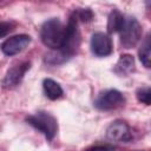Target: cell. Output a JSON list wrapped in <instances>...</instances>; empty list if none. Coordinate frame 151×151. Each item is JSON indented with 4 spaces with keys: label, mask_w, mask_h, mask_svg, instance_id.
Instances as JSON below:
<instances>
[{
    "label": "cell",
    "mask_w": 151,
    "mask_h": 151,
    "mask_svg": "<svg viewBox=\"0 0 151 151\" xmlns=\"http://www.w3.org/2000/svg\"><path fill=\"white\" fill-rule=\"evenodd\" d=\"M65 31L66 27L63 25V22L57 18H52L45 21L40 28L41 41L45 46L52 50H60L64 44Z\"/></svg>",
    "instance_id": "6da1fadb"
},
{
    "label": "cell",
    "mask_w": 151,
    "mask_h": 151,
    "mask_svg": "<svg viewBox=\"0 0 151 151\" xmlns=\"http://www.w3.org/2000/svg\"><path fill=\"white\" fill-rule=\"evenodd\" d=\"M26 122L33 126L35 130L40 131L48 140H52L58 131V123L57 119L48 112H37L31 114L26 118Z\"/></svg>",
    "instance_id": "7a4b0ae2"
},
{
    "label": "cell",
    "mask_w": 151,
    "mask_h": 151,
    "mask_svg": "<svg viewBox=\"0 0 151 151\" xmlns=\"http://www.w3.org/2000/svg\"><path fill=\"white\" fill-rule=\"evenodd\" d=\"M119 34L122 46L125 48H132L142 38V26L136 18L125 17Z\"/></svg>",
    "instance_id": "3957f363"
},
{
    "label": "cell",
    "mask_w": 151,
    "mask_h": 151,
    "mask_svg": "<svg viewBox=\"0 0 151 151\" xmlns=\"http://www.w3.org/2000/svg\"><path fill=\"white\" fill-rule=\"evenodd\" d=\"M65 27H66L65 39H64V44H63L60 51L66 57L71 58L72 55L76 54V52L79 47V42H80V35H79V31H78L77 18L74 14L71 15V18L68 19V22Z\"/></svg>",
    "instance_id": "277c9868"
},
{
    "label": "cell",
    "mask_w": 151,
    "mask_h": 151,
    "mask_svg": "<svg viewBox=\"0 0 151 151\" xmlns=\"http://www.w3.org/2000/svg\"><path fill=\"white\" fill-rule=\"evenodd\" d=\"M125 97L118 90H106L101 92L94 101V106L100 111H111L123 106Z\"/></svg>",
    "instance_id": "5b68a950"
},
{
    "label": "cell",
    "mask_w": 151,
    "mask_h": 151,
    "mask_svg": "<svg viewBox=\"0 0 151 151\" xmlns=\"http://www.w3.org/2000/svg\"><path fill=\"white\" fill-rule=\"evenodd\" d=\"M31 64L28 61H22L19 64L13 65L8 71L6 72V76L2 79V86L5 88H13L18 86L21 80L24 79L26 72L29 70Z\"/></svg>",
    "instance_id": "8992f818"
},
{
    "label": "cell",
    "mask_w": 151,
    "mask_h": 151,
    "mask_svg": "<svg viewBox=\"0 0 151 151\" xmlns=\"http://www.w3.org/2000/svg\"><path fill=\"white\" fill-rule=\"evenodd\" d=\"M31 44V37L27 34H17L9 37L1 44V51L6 55H15L22 52Z\"/></svg>",
    "instance_id": "52a82bcc"
},
{
    "label": "cell",
    "mask_w": 151,
    "mask_h": 151,
    "mask_svg": "<svg viewBox=\"0 0 151 151\" xmlns=\"http://www.w3.org/2000/svg\"><path fill=\"white\" fill-rule=\"evenodd\" d=\"M106 137L112 142H130L132 139V131L124 120H114L106 129Z\"/></svg>",
    "instance_id": "ba28073f"
},
{
    "label": "cell",
    "mask_w": 151,
    "mask_h": 151,
    "mask_svg": "<svg viewBox=\"0 0 151 151\" xmlns=\"http://www.w3.org/2000/svg\"><path fill=\"white\" fill-rule=\"evenodd\" d=\"M91 51L97 57H107L112 53L113 46L111 38L103 32H97L91 38Z\"/></svg>",
    "instance_id": "9c48e42d"
},
{
    "label": "cell",
    "mask_w": 151,
    "mask_h": 151,
    "mask_svg": "<svg viewBox=\"0 0 151 151\" xmlns=\"http://www.w3.org/2000/svg\"><path fill=\"white\" fill-rule=\"evenodd\" d=\"M134 70V59L131 54H122L114 66V73L120 77L129 76Z\"/></svg>",
    "instance_id": "30bf717a"
},
{
    "label": "cell",
    "mask_w": 151,
    "mask_h": 151,
    "mask_svg": "<svg viewBox=\"0 0 151 151\" xmlns=\"http://www.w3.org/2000/svg\"><path fill=\"white\" fill-rule=\"evenodd\" d=\"M42 87L45 91V94L47 96V98H50L51 100H57L63 96V88L61 86L53 79L51 78H46L42 81Z\"/></svg>",
    "instance_id": "8fae6325"
},
{
    "label": "cell",
    "mask_w": 151,
    "mask_h": 151,
    "mask_svg": "<svg viewBox=\"0 0 151 151\" xmlns=\"http://www.w3.org/2000/svg\"><path fill=\"white\" fill-rule=\"evenodd\" d=\"M124 19L125 17L117 9H113L109 18H107V32L109 33H116V32H119L122 26H123V22H124Z\"/></svg>",
    "instance_id": "7c38bea8"
},
{
    "label": "cell",
    "mask_w": 151,
    "mask_h": 151,
    "mask_svg": "<svg viewBox=\"0 0 151 151\" xmlns=\"http://www.w3.org/2000/svg\"><path fill=\"white\" fill-rule=\"evenodd\" d=\"M150 35H147L144 40V42L142 44V47L139 50V59L142 61V64L145 67H150V59H151V51H150Z\"/></svg>",
    "instance_id": "4fadbf2b"
},
{
    "label": "cell",
    "mask_w": 151,
    "mask_h": 151,
    "mask_svg": "<svg viewBox=\"0 0 151 151\" xmlns=\"http://www.w3.org/2000/svg\"><path fill=\"white\" fill-rule=\"evenodd\" d=\"M70 58L66 57L60 50H57L55 52H52L50 54L46 55V61L51 65H59V64H63L65 61H67Z\"/></svg>",
    "instance_id": "5bb4252c"
},
{
    "label": "cell",
    "mask_w": 151,
    "mask_h": 151,
    "mask_svg": "<svg viewBox=\"0 0 151 151\" xmlns=\"http://www.w3.org/2000/svg\"><path fill=\"white\" fill-rule=\"evenodd\" d=\"M136 96H137V99L140 103H143L145 105H150V103H151V90H150V87H147V86L146 87H140L137 91Z\"/></svg>",
    "instance_id": "9a60e30c"
},
{
    "label": "cell",
    "mask_w": 151,
    "mask_h": 151,
    "mask_svg": "<svg viewBox=\"0 0 151 151\" xmlns=\"http://www.w3.org/2000/svg\"><path fill=\"white\" fill-rule=\"evenodd\" d=\"M77 19H80L84 22H88L93 19V13L90 8H80L74 13Z\"/></svg>",
    "instance_id": "2e32d148"
},
{
    "label": "cell",
    "mask_w": 151,
    "mask_h": 151,
    "mask_svg": "<svg viewBox=\"0 0 151 151\" xmlns=\"http://www.w3.org/2000/svg\"><path fill=\"white\" fill-rule=\"evenodd\" d=\"M114 150H116V146L111 144H96L87 147L84 151H114Z\"/></svg>",
    "instance_id": "e0dca14e"
},
{
    "label": "cell",
    "mask_w": 151,
    "mask_h": 151,
    "mask_svg": "<svg viewBox=\"0 0 151 151\" xmlns=\"http://www.w3.org/2000/svg\"><path fill=\"white\" fill-rule=\"evenodd\" d=\"M14 28V24L11 21H0V38L6 37Z\"/></svg>",
    "instance_id": "ac0fdd59"
}]
</instances>
